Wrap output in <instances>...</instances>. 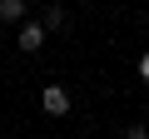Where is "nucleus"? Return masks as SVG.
<instances>
[{
	"instance_id": "f257e3e1",
	"label": "nucleus",
	"mask_w": 149,
	"mask_h": 139,
	"mask_svg": "<svg viewBox=\"0 0 149 139\" xmlns=\"http://www.w3.org/2000/svg\"><path fill=\"white\" fill-rule=\"evenodd\" d=\"M40 109L55 114V119L70 114V90H65V85H45V90H40Z\"/></svg>"
},
{
	"instance_id": "f03ea898",
	"label": "nucleus",
	"mask_w": 149,
	"mask_h": 139,
	"mask_svg": "<svg viewBox=\"0 0 149 139\" xmlns=\"http://www.w3.org/2000/svg\"><path fill=\"white\" fill-rule=\"evenodd\" d=\"M45 35H50V25H45V20H25V25H20V40H15V45H20L25 55H35V50L45 45Z\"/></svg>"
},
{
	"instance_id": "7ed1b4c3",
	"label": "nucleus",
	"mask_w": 149,
	"mask_h": 139,
	"mask_svg": "<svg viewBox=\"0 0 149 139\" xmlns=\"http://www.w3.org/2000/svg\"><path fill=\"white\" fill-rule=\"evenodd\" d=\"M0 20H5V25H20L25 20V0H0Z\"/></svg>"
},
{
	"instance_id": "20e7f679",
	"label": "nucleus",
	"mask_w": 149,
	"mask_h": 139,
	"mask_svg": "<svg viewBox=\"0 0 149 139\" xmlns=\"http://www.w3.org/2000/svg\"><path fill=\"white\" fill-rule=\"evenodd\" d=\"M45 25H50V30H60V25H65V10H60V5H50V10H45Z\"/></svg>"
},
{
	"instance_id": "39448f33",
	"label": "nucleus",
	"mask_w": 149,
	"mask_h": 139,
	"mask_svg": "<svg viewBox=\"0 0 149 139\" xmlns=\"http://www.w3.org/2000/svg\"><path fill=\"white\" fill-rule=\"evenodd\" d=\"M124 139H149V129L144 124H124Z\"/></svg>"
},
{
	"instance_id": "423d86ee",
	"label": "nucleus",
	"mask_w": 149,
	"mask_h": 139,
	"mask_svg": "<svg viewBox=\"0 0 149 139\" xmlns=\"http://www.w3.org/2000/svg\"><path fill=\"white\" fill-rule=\"evenodd\" d=\"M139 80L149 85V50H144V60H139Z\"/></svg>"
}]
</instances>
